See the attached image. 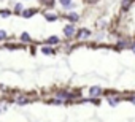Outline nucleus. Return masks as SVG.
Returning <instances> with one entry per match:
<instances>
[{
  "mask_svg": "<svg viewBox=\"0 0 135 122\" xmlns=\"http://www.w3.org/2000/svg\"><path fill=\"white\" fill-rule=\"evenodd\" d=\"M59 2H60V5H62L64 8H73V7H75L72 0H59Z\"/></svg>",
  "mask_w": 135,
  "mask_h": 122,
  "instance_id": "obj_5",
  "label": "nucleus"
},
{
  "mask_svg": "<svg viewBox=\"0 0 135 122\" xmlns=\"http://www.w3.org/2000/svg\"><path fill=\"white\" fill-rule=\"evenodd\" d=\"M21 40H22V41H30L29 33H22V35H21Z\"/></svg>",
  "mask_w": 135,
  "mask_h": 122,
  "instance_id": "obj_13",
  "label": "nucleus"
},
{
  "mask_svg": "<svg viewBox=\"0 0 135 122\" xmlns=\"http://www.w3.org/2000/svg\"><path fill=\"white\" fill-rule=\"evenodd\" d=\"M108 103H110L111 106H116V105L119 103V98H113V97H110V98H108Z\"/></svg>",
  "mask_w": 135,
  "mask_h": 122,
  "instance_id": "obj_11",
  "label": "nucleus"
},
{
  "mask_svg": "<svg viewBox=\"0 0 135 122\" xmlns=\"http://www.w3.org/2000/svg\"><path fill=\"white\" fill-rule=\"evenodd\" d=\"M21 10H22V5L18 3V5H16V13H21Z\"/></svg>",
  "mask_w": 135,
  "mask_h": 122,
  "instance_id": "obj_16",
  "label": "nucleus"
},
{
  "mask_svg": "<svg viewBox=\"0 0 135 122\" xmlns=\"http://www.w3.org/2000/svg\"><path fill=\"white\" fill-rule=\"evenodd\" d=\"M46 43H49V44H57V43H59V38H57V37H49Z\"/></svg>",
  "mask_w": 135,
  "mask_h": 122,
  "instance_id": "obj_10",
  "label": "nucleus"
},
{
  "mask_svg": "<svg viewBox=\"0 0 135 122\" xmlns=\"http://www.w3.org/2000/svg\"><path fill=\"white\" fill-rule=\"evenodd\" d=\"M130 49H132V52L135 54V43H132V46H130Z\"/></svg>",
  "mask_w": 135,
  "mask_h": 122,
  "instance_id": "obj_18",
  "label": "nucleus"
},
{
  "mask_svg": "<svg viewBox=\"0 0 135 122\" xmlns=\"http://www.w3.org/2000/svg\"><path fill=\"white\" fill-rule=\"evenodd\" d=\"M41 3L46 5V7H52L54 5V0H41Z\"/></svg>",
  "mask_w": 135,
  "mask_h": 122,
  "instance_id": "obj_12",
  "label": "nucleus"
},
{
  "mask_svg": "<svg viewBox=\"0 0 135 122\" xmlns=\"http://www.w3.org/2000/svg\"><path fill=\"white\" fill-rule=\"evenodd\" d=\"M45 19H46V21H56L57 16H56L54 13H46V14H45Z\"/></svg>",
  "mask_w": 135,
  "mask_h": 122,
  "instance_id": "obj_8",
  "label": "nucleus"
},
{
  "mask_svg": "<svg viewBox=\"0 0 135 122\" xmlns=\"http://www.w3.org/2000/svg\"><path fill=\"white\" fill-rule=\"evenodd\" d=\"M0 14H2V16H5V18H7V16H10V11H2V13H0Z\"/></svg>",
  "mask_w": 135,
  "mask_h": 122,
  "instance_id": "obj_17",
  "label": "nucleus"
},
{
  "mask_svg": "<svg viewBox=\"0 0 135 122\" xmlns=\"http://www.w3.org/2000/svg\"><path fill=\"white\" fill-rule=\"evenodd\" d=\"M102 87H99V86H94V87H91L89 89V97H100L102 95Z\"/></svg>",
  "mask_w": 135,
  "mask_h": 122,
  "instance_id": "obj_2",
  "label": "nucleus"
},
{
  "mask_svg": "<svg viewBox=\"0 0 135 122\" xmlns=\"http://www.w3.org/2000/svg\"><path fill=\"white\" fill-rule=\"evenodd\" d=\"M130 100H132V103H133V105H135V97H132V98H130Z\"/></svg>",
  "mask_w": 135,
  "mask_h": 122,
  "instance_id": "obj_20",
  "label": "nucleus"
},
{
  "mask_svg": "<svg viewBox=\"0 0 135 122\" xmlns=\"http://www.w3.org/2000/svg\"><path fill=\"white\" fill-rule=\"evenodd\" d=\"M7 38V32L5 30H0V40H5Z\"/></svg>",
  "mask_w": 135,
  "mask_h": 122,
  "instance_id": "obj_14",
  "label": "nucleus"
},
{
  "mask_svg": "<svg viewBox=\"0 0 135 122\" xmlns=\"http://www.w3.org/2000/svg\"><path fill=\"white\" fill-rule=\"evenodd\" d=\"M64 35H65L67 38L75 37V35H76V29H75V26H72V24L65 26V27H64Z\"/></svg>",
  "mask_w": 135,
  "mask_h": 122,
  "instance_id": "obj_1",
  "label": "nucleus"
},
{
  "mask_svg": "<svg viewBox=\"0 0 135 122\" xmlns=\"http://www.w3.org/2000/svg\"><path fill=\"white\" fill-rule=\"evenodd\" d=\"M35 13H37V10H24V11H22V16H24V18H30V16H33Z\"/></svg>",
  "mask_w": 135,
  "mask_h": 122,
  "instance_id": "obj_7",
  "label": "nucleus"
},
{
  "mask_svg": "<svg viewBox=\"0 0 135 122\" xmlns=\"http://www.w3.org/2000/svg\"><path fill=\"white\" fill-rule=\"evenodd\" d=\"M15 101H16V103H19V105H26V103H29V98H27L26 95L18 94V95L15 97Z\"/></svg>",
  "mask_w": 135,
  "mask_h": 122,
  "instance_id": "obj_4",
  "label": "nucleus"
},
{
  "mask_svg": "<svg viewBox=\"0 0 135 122\" xmlns=\"http://www.w3.org/2000/svg\"><path fill=\"white\" fill-rule=\"evenodd\" d=\"M7 109V103H2V105H0V113H3Z\"/></svg>",
  "mask_w": 135,
  "mask_h": 122,
  "instance_id": "obj_15",
  "label": "nucleus"
},
{
  "mask_svg": "<svg viewBox=\"0 0 135 122\" xmlns=\"http://www.w3.org/2000/svg\"><path fill=\"white\" fill-rule=\"evenodd\" d=\"M69 19H70L72 22H76V21L80 19V14H78V13H70V14H69Z\"/></svg>",
  "mask_w": 135,
  "mask_h": 122,
  "instance_id": "obj_9",
  "label": "nucleus"
},
{
  "mask_svg": "<svg viewBox=\"0 0 135 122\" xmlns=\"http://www.w3.org/2000/svg\"><path fill=\"white\" fill-rule=\"evenodd\" d=\"M41 52L46 54V55H52V54H54V49H52L51 46H43V48H41Z\"/></svg>",
  "mask_w": 135,
  "mask_h": 122,
  "instance_id": "obj_6",
  "label": "nucleus"
},
{
  "mask_svg": "<svg viewBox=\"0 0 135 122\" xmlns=\"http://www.w3.org/2000/svg\"><path fill=\"white\" fill-rule=\"evenodd\" d=\"M89 35H91V32H89L88 29H81V30L76 33V38H78V40H84V38H89Z\"/></svg>",
  "mask_w": 135,
  "mask_h": 122,
  "instance_id": "obj_3",
  "label": "nucleus"
},
{
  "mask_svg": "<svg viewBox=\"0 0 135 122\" xmlns=\"http://www.w3.org/2000/svg\"><path fill=\"white\" fill-rule=\"evenodd\" d=\"M88 2H89V3H97L99 0H88Z\"/></svg>",
  "mask_w": 135,
  "mask_h": 122,
  "instance_id": "obj_19",
  "label": "nucleus"
}]
</instances>
